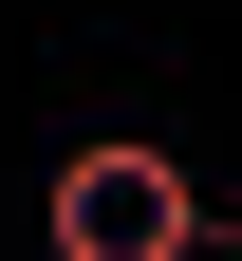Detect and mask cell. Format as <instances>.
Wrapping results in <instances>:
<instances>
[{
    "mask_svg": "<svg viewBox=\"0 0 242 261\" xmlns=\"http://www.w3.org/2000/svg\"><path fill=\"white\" fill-rule=\"evenodd\" d=\"M56 261H205V187H186V149H149V130H93L75 168H56Z\"/></svg>",
    "mask_w": 242,
    "mask_h": 261,
    "instance_id": "obj_1",
    "label": "cell"
}]
</instances>
